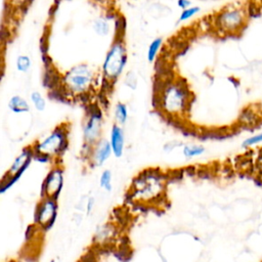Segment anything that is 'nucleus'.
Returning <instances> with one entry per match:
<instances>
[{"instance_id":"nucleus-17","label":"nucleus","mask_w":262,"mask_h":262,"mask_svg":"<svg viewBox=\"0 0 262 262\" xmlns=\"http://www.w3.org/2000/svg\"><path fill=\"white\" fill-rule=\"evenodd\" d=\"M162 44H163V39L161 37L156 38L150 42V44L148 46V49H147V54H146L147 60L149 62H154L156 60V58L159 54V51L162 47Z\"/></svg>"},{"instance_id":"nucleus-9","label":"nucleus","mask_w":262,"mask_h":262,"mask_svg":"<svg viewBox=\"0 0 262 262\" xmlns=\"http://www.w3.org/2000/svg\"><path fill=\"white\" fill-rule=\"evenodd\" d=\"M58 202L56 199L41 196L34 212V224L42 231L50 230L56 222Z\"/></svg>"},{"instance_id":"nucleus-25","label":"nucleus","mask_w":262,"mask_h":262,"mask_svg":"<svg viewBox=\"0 0 262 262\" xmlns=\"http://www.w3.org/2000/svg\"><path fill=\"white\" fill-rule=\"evenodd\" d=\"M94 205H95V201L93 198H88L87 202H86V206H85V209H86V212L87 214L91 213V211L93 210L94 208Z\"/></svg>"},{"instance_id":"nucleus-26","label":"nucleus","mask_w":262,"mask_h":262,"mask_svg":"<svg viewBox=\"0 0 262 262\" xmlns=\"http://www.w3.org/2000/svg\"><path fill=\"white\" fill-rule=\"evenodd\" d=\"M177 5L182 9H186V8L190 7V1L189 0H177Z\"/></svg>"},{"instance_id":"nucleus-4","label":"nucleus","mask_w":262,"mask_h":262,"mask_svg":"<svg viewBox=\"0 0 262 262\" xmlns=\"http://www.w3.org/2000/svg\"><path fill=\"white\" fill-rule=\"evenodd\" d=\"M161 112L168 118H183L189 110L191 94L183 83L171 82L161 90L158 98Z\"/></svg>"},{"instance_id":"nucleus-18","label":"nucleus","mask_w":262,"mask_h":262,"mask_svg":"<svg viewBox=\"0 0 262 262\" xmlns=\"http://www.w3.org/2000/svg\"><path fill=\"white\" fill-rule=\"evenodd\" d=\"M30 100L35 110H37L38 112H43L46 108V100L39 91H32L30 94Z\"/></svg>"},{"instance_id":"nucleus-8","label":"nucleus","mask_w":262,"mask_h":262,"mask_svg":"<svg viewBox=\"0 0 262 262\" xmlns=\"http://www.w3.org/2000/svg\"><path fill=\"white\" fill-rule=\"evenodd\" d=\"M103 116L98 107L88 111L82 125L83 151L82 155L88 151L98 140L102 138Z\"/></svg>"},{"instance_id":"nucleus-21","label":"nucleus","mask_w":262,"mask_h":262,"mask_svg":"<svg viewBox=\"0 0 262 262\" xmlns=\"http://www.w3.org/2000/svg\"><path fill=\"white\" fill-rule=\"evenodd\" d=\"M199 11H200V7L199 6H190V7L186 8V9H183L181 14H180V16H179L178 21H185L188 18L192 17L194 14H196Z\"/></svg>"},{"instance_id":"nucleus-12","label":"nucleus","mask_w":262,"mask_h":262,"mask_svg":"<svg viewBox=\"0 0 262 262\" xmlns=\"http://www.w3.org/2000/svg\"><path fill=\"white\" fill-rule=\"evenodd\" d=\"M108 140L112 146L113 156L115 158H121L125 150V131L123 126L114 123L110 130Z\"/></svg>"},{"instance_id":"nucleus-13","label":"nucleus","mask_w":262,"mask_h":262,"mask_svg":"<svg viewBox=\"0 0 262 262\" xmlns=\"http://www.w3.org/2000/svg\"><path fill=\"white\" fill-rule=\"evenodd\" d=\"M7 105H8L9 111L13 114H16V115L28 113L31 110L29 101L25 97H23L20 95H17V94L12 95L9 98Z\"/></svg>"},{"instance_id":"nucleus-27","label":"nucleus","mask_w":262,"mask_h":262,"mask_svg":"<svg viewBox=\"0 0 262 262\" xmlns=\"http://www.w3.org/2000/svg\"><path fill=\"white\" fill-rule=\"evenodd\" d=\"M260 4H261V5H262V0H260Z\"/></svg>"},{"instance_id":"nucleus-6","label":"nucleus","mask_w":262,"mask_h":262,"mask_svg":"<svg viewBox=\"0 0 262 262\" xmlns=\"http://www.w3.org/2000/svg\"><path fill=\"white\" fill-rule=\"evenodd\" d=\"M248 20V8L241 4H231L223 7L216 13L214 25L218 33L233 36L243 32Z\"/></svg>"},{"instance_id":"nucleus-3","label":"nucleus","mask_w":262,"mask_h":262,"mask_svg":"<svg viewBox=\"0 0 262 262\" xmlns=\"http://www.w3.org/2000/svg\"><path fill=\"white\" fill-rule=\"evenodd\" d=\"M70 131V124L63 122L35 140L31 144L35 160L51 162L52 164L58 163L69 148Z\"/></svg>"},{"instance_id":"nucleus-24","label":"nucleus","mask_w":262,"mask_h":262,"mask_svg":"<svg viewBox=\"0 0 262 262\" xmlns=\"http://www.w3.org/2000/svg\"><path fill=\"white\" fill-rule=\"evenodd\" d=\"M125 82H126V84H127L130 88H132V84H131V83H134V84L136 85V77H135V75H134L133 73H128V75L126 76Z\"/></svg>"},{"instance_id":"nucleus-1","label":"nucleus","mask_w":262,"mask_h":262,"mask_svg":"<svg viewBox=\"0 0 262 262\" xmlns=\"http://www.w3.org/2000/svg\"><path fill=\"white\" fill-rule=\"evenodd\" d=\"M167 190V176L159 169H145L137 174L128 189L129 199L139 205L150 206L161 202Z\"/></svg>"},{"instance_id":"nucleus-20","label":"nucleus","mask_w":262,"mask_h":262,"mask_svg":"<svg viewBox=\"0 0 262 262\" xmlns=\"http://www.w3.org/2000/svg\"><path fill=\"white\" fill-rule=\"evenodd\" d=\"M93 28L94 31L98 34V35H105L108 32V24L104 18H96L93 23Z\"/></svg>"},{"instance_id":"nucleus-19","label":"nucleus","mask_w":262,"mask_h":262,"mask_svg":"<svg viewBox=\"0 0 262 262\" xmlns=\"http://www.w3.org/2000/svg\"><path fill=\"white\" fill-rule=\"evenodd\" d=\"M32 61L28 55L21 54L16 58V69L20 73H27L31 68Z\"/></svg>"},{"instance_id":"nucleus-2","label":"nucleus","mask_w":262,"mask_h":262,"mask_svg":"<svg viewBox=\"0 0 262 262\" xmlns=\"http://www.w3.org/2000/svg\"><path fill=\"white\" fill-rule=\"evenodd\" d=\"M127 62V50L125 41V26L123 20L117 23L116 33L110 49L106 52L101 67V90H112L121 77Z\"/></svg>"},{"instance_id":"nucleus-22","label":"nucleus","mask_w":262,"mask_h":262,"mask_svg":"<svg viewBox=\"0 0 262 262\" xmlns=\"http://www.w3.org/2000/svg\"><path fill=\"white\" fill-rule=\"evenodd\" d=\"M262 142V132L259 134H256L254 136H251L249 138H247L244 142H243V146L247 147V146H252L254 144H258Z\"/></svg>"},{"instance_id":"nucleus-5","label":"nucleus","mask_w":262,"mask_h":262,"mask_svg":"<svg viewBox=\"0 0 262 262\" xmlns=\"http://www.w3.org/2000/svg\"><path fill=\"white\" fill-rule=\"evenodd\" d=\"M62 86L67 95L82 98L89 95L98 82V74L88 63H78L66 72Z\"/></svg>"},{"instance_id":"nucleus-23","label":"nucleus","mask_w":262,"mask_h":262,"mask_svg":"<svg viewBox=\"0 0 262 262\" xmlns=\"http://www.w3.org/2000/svg\"><path fill=\"white\" fill-rule=\"evenodd\" d=\"M6 262H37L36 259L33 256H28V255H24L20 257H16V258H11L9 260H7Z\"/></svg>"},{"instance_id":"nucleus-10","label":"nucleus","mask_w":262,"mask_h":262,"mask_svg":"<svg viewBox=\"0 0 262 262\" xmlns=\"http://www.w3.org/2000/svg\"><path fill=\"white\" fill-rule=\"evenodd\" d=\"M64 185V171L59 163L52 164V167L47 172L42 185L41 196L52 198L58 200Z\"/></svg>"},{"instance_id":"nucleus-7","label":"nucleus","mask_w":262,"mask_h":262,"mask_svg":"<svg viewBox=\"0 0 262 262\" xmlns=\"http://www.w3.org/2000/svg\"><path fill=\"white\" fill-rule=\"evenodd\" d=\"M35 160L33 148L30 145L24 147L20 152L14 158L9 168L3 174L0 183V191L4 193L9 190L24 175V173L30 167L32 161Z\"/></svg>"},{"instance_id":"nucleus-15","label":"nucleus","mask_w":262,"mask_h":262,"mask_svg":"<svg viewBox=\"0 0 262 262\" xmlns=\"http://www.w3.org/2000/svg\"><path fill=\"white\" fill-rule=\"evenodd\" d=\"M114 116H115L116 123L121 126H124L129 119V112H128L127 105L121 101L117 102L115 105Z\"/></svg>"},{"instance_id":"nucleus-16","label":"nucleus","mask_w":262,"mask_h":262,"mask_svg":"<svg viewBox=\"0 0 262 262\" xmlns=\"http://www.w3.org/2000/svg\"><path fill=\"white\" fill-rule=\"evenodd\" d=\"M100 188H102L104 191L110 192L113 189V173L110 169H104L99 176L98 180Z\"/></svg>"},{"instance_id":"nucleus-11","label":"nucleus","mask_w":262,"mask_h":262,"mask_svg":"<svg viewBox=\"0 0 262 262\" xmlns=\"http://www.w3.org/2000/svg\"><path fill=\"white\" fill-rule=\"evenodd\" d=\"M82 156L88 163V166L92 169L103 166L113 156L110 140L102 137L88 151H86Z\"/></svg>"},{"instance_id":"nucleus-14","label":"nucleus","mask_w":262,"mask_h":262,"mask_svg":"<svg viewBox=\"0 0 262 262\" xmlns=\"http://www.w3.org/2000/svg\"><path fill=\"white\" fill-rule=\"evenodd\" d=\"M206 151L205 147L202 144L198 143H185L182 146V156L186 160H192L201 157Z\"/></svg>"}]
</instances>
